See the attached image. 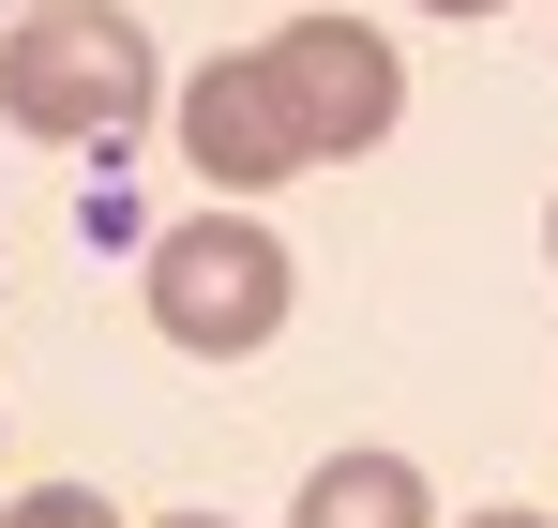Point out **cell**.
Listing matches in <instances>:
<instances>
[{"mask_svg": "<svg viewBox=\"0 0 558 528\" xmlns=\"http://www.w3.org/2000/svg\"><path fill=\"white\" fill-rule=\"evenodd\" d=\"M287 528H438V514H423V468L408 453H332Z\"/></svg>", "mask_w": 558, "mask_h": 528, "instance_id": "cell-5", "label": "cell"}, {"mask_svg": "<svg viewBox=\"0 0 558 528\" xmlns=\"http://www.w3.org/2000/svg\"><path fill=\"white\" fill-rule=\"evenodd\" d=\"M257 61H272V91H287V121H302L317 167H332V152H377L392 106H408V76H392V46H377L363 15H302V31H272Z\"/></svg>", "mask_w": 558, "mask_h": 528, "instance_id": "cell-3", "label": "cell"}, {"mask_svg": "<svg viewBox=\"0 0 558 528\" xmlns=\"http://www.w3.org/2000/svg\"><path fill=\"white\" fill-rule=\"evenodd\" d=\"M136 106H151V31L106 15V0H46L0 46V121L15 136H121Z\"/></svg>", "mask_w": 558, "mask_h": 528, "instance_id": "cell-1", "label": "cell"}, {"mask_svg": "<svg viewBox=\"0 0 558 528\" xmlns=\"http://www.w3.org/2000/svg\"><path fill=\"white\" fill-rule=\"evenodd\" d=\"M423 15H498V0H423Z\"/></svg>", "mask_w": 558, "mask_h": 528, "instance_id": "cell-8", "label": "cell"}, {"mask_svg": "<svg viewBox=\"0 0 558 528\" xmlns=\"http://www.w3.org/2000/svg\"><path fill=\"white\" fill-rule=\"evenodd\" d=\"M151 333L196 362H242L287 333V242L272 227H242V212H196L151 242Z\"/></svg>", "mask_w": 558, "mask_h": 528, "instance_id": "cell-2", "label": "cell"}, {"mask_svg": "<svg viewBox=\"0 0 558 528\" xmlns=\"http://www.w3.org/2000/svg\"><path fill=\"white\" fill-rule=\"evenodd\" d=\"M182 167H211L227 196L317 167V152H302V121H287V91H272V61H211V76L182 91Z\"/></svg>", "mask_w": 558, "mask_h": 528, "instance_id": "cell-4", "label": "cell"}, {"mask_svg": "<svg viewBox=\"0 0 558 528\" xmlns=\"http://www.w3.org/2000/svg\"><path fill=\"white\" fill-rule=\"evenodd\" d=\"M167 528H227V514H167Z\"/></svg>", "mask_w": 558, "mask_h": 528, "instance_id": "cell-9", "label": "cell"}, {"mask_svg": "<svg viewBox=\"0 0 558 528\" xmlns=\"http://www.w3.org/2000/svg\"><path fill=\"white\" fill-rule=\"evenodd\" d=\"M0 528H121V514H106L92 483H31V499H15V514H0Z\"/></svg>", "mask_w": 558, "mask_h": 528, "instance_id": "cell-6", "label": "cell"}, {"mask_svg": "<svg viewBox=\"0 0 558 528\" xmlns=\"http://www.w3.org/2000/svg\"><path fill=\"white\" fill-rule=\"evenodd\" d=\"M468 528H558V514H468Z\"/></svg>", "mask_w": 558, "mask_h": 528, "instance_id": "cell-7", "label": "cell"}, {"mask_svg": "<svg viewBox=\"0 0 558 528\" xmlns=\"http://www.w3.org/2000/svg\"><path fill=\"white\" fill-rule=\"evenodd\" d=\"M31 15H46V0H31Z\"/></svg>", "mask_w": 558, "mask_h": 528, "instance_id": "cell-10", "label": "cell"}]
</instances>
